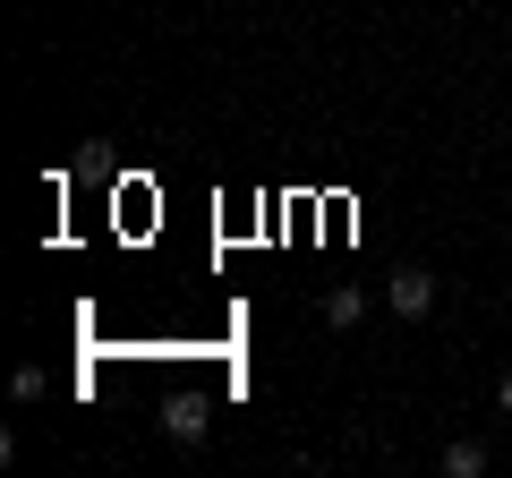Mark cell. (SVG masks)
Masks as SVG:
<instances>
[{"mask_svg":"<svg viewBox=\"0 0 512 478\" xmlns=\"http://www.w3.org/2000/svg\"><path fill=\"white\" fill-rule=\"evenodd\" d=\"M436 308V274H393V316H427Z\"/></svg>","mask_w":512,"mask_h":478,"instance_id":"cell-1","label":"cell"},{"mask_svg":"<svg viewBox=\"0 0 512 478\" xmlns=\"http://www.w3.org/2000/svg\"><path fill=\"white\" fill-rule=\"evenodd\" d=\"M359 316H367V299L350 291V282H342V291H325V325H333V333H350Z\"/></svg>","mask_w":512,"mask_h":478,"instance_id":"cell-2","label":"cell"},{"mask_svg":"<svg viewBox=\"0 0 512 478\" xmlns=\"http://www.w3.org/2000/svg\"><path fill=\"white\" fill-rule=\"evenodd\" d=\"M487 470V444H444V478H478Z\"/></svg>","mask_w":512,"mask_h":478,"instance_id":"cell-3","label":"cell"},{"mask_svg":"<svg viewBox=\"0 0 512 478\" xmlns=\"http://www.w3.org/2000/svg\"><path fill=\"white\" fill-rule=\"evenodd\" d=\"M163 427H171V436H188V444H197V436H205V410H197V402H171V410H163Z\"/></svg>","mask_w":512,"mask_h":478,"instance_id":"cell-4","label":"cell"},{"mask_svg":"<svg viewBox=\"0 0 512 478\" xmlns=\"http://www.w3.org/2000/svg\"><path fill=\"white\" fill-rule=\"evenodd\" d=\"M495 410H504V419H512V376H504V385H495Z\"/></svg>","mask_w":512,"mask_h":478,"instance_id":"cell-5","label":"cell"}]
</instances>
